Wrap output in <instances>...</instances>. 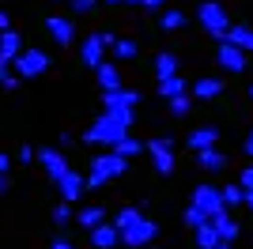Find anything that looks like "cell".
Returning a JSON list of instances; mask_svg holds the SVG:
<instances>
[{"mask_svg": "<svg viewBox=\"0 0 253 249\" xmlns=\"http://www.w3.org/2000/svg\"><path fill=\"white\" fill-rule=\"evenodd\" d=\"M132 117H136V110H102V114L91 121V128L84 132V140H87V144H106V147H114L117 140H125V136H128Z\"/></svg>", "mask_w": 253, "mask_h": 249, "instance_id": "obj_1", "label": "cell"}, {"mask_svg": "<svg viewBox=\"0 0 253 249\" xmlns=\"http://www.w3.org/2000/svg\"><path fill=\"white\" fill-rule=\"evenodd\" d=\"M128 170V159H121L110 147L106 155H95L91 159V170H87V189H106V181H114V177H121Z\"/></svg>", "mask_w": 253, "mask_h": 249, "instance_id": "obj_2", "label": "cell"}, {"mask_svg": "<svg viewBox=\"0 0 253 249\" xmlns=\"http://www.w3.org/2000/svg\"><path fill=\"white\" fill-rule=\"evenodd\" d=\"M197 23H201L215 42H227V31L234 27L231 15H227V8H223L219 0H204L201 8H197Z\"/></svg>", "mask_w": 253, "mask_h": 249, "instance_id": "obj_3", "label": "cell"}, {"mask_svg": "<svg viewBox=\"0 0 253 249\" xmlns=\"http://www.w3.org/2000/svg\"><path fill=\"white\" fill-rule=\"evenodd\" d=\"M114 34H106V31H95V34H87L84 42H80V61L87 64V68H98V64H106V49H114Z\"/></svg>", "mask_w": 253, "mask_h": 249, "instance_id": "obj_4", "label": "cell"}, {"mask_svg": "<svg viewBox=\"0 0 253 249\" xmlns=\"http://www.w3.org/2000/svg\"><path fill=\"white\" fill-rule=\"evenodd\" d=\"M49 53L45 49H23L15 61H11V68H15V76L19 80H38V76H45L49 72Z\"/></svg>", "mask_w": 253, "mask_h": 249, "instance_id": "obj_5", "label": "cell"}, {"mask_svg": "<svg viewBox=\"0 0 253 249\" xmlns=\"http://www.w3.org/2000/svg\"><path fill=\"white\" fill-rule=\"evenodd\" d=\"M155 238H159V223L148 219V215H140L132 227L121 230V246H132V249H148Z\"/></svg>", "mask_w": 253, "mask_h": 249, "instance_id": "obj_6", "label": "cell"}, {"mask_svg": "<svg viewBox=\"0 0 253 249\" xmlns=\"http://www.w3.org/2000/svg\"><path fill=\"white\" fill-rule=\"evenodd\" d=\"M148 155H151V166H155L163 177L174 174V166H178V159H174V144L170 140H163V136H155V140H148Z\"/></svg>", "mask_w": 253, "mask_h": 249, "instance_id": "obj_7", "label": "cell"}, {"mask_svg": "<svg viewBox=\"0 0 253 249\" xmlns=\"http://www.w3.org/2000/svg\"><path fill=\"white\" fill-rule=\"evenodd\" d=\"M189 204H193V208H201L208 219H215L219 211H227V204H223V197H219V189H215V185H193Z\"/></svg>", "mask_w": 253, "mask_h": 249, "instance_id": "obj_8", "label": "cell"}, {"mask_svg": "<svg viewBox=\"0 0 253 249\" xmlns=\"http://www.w3.org/2000/svg\"><path fill=\"white\" fill-rule=\"evenodd\" d=\"M57 185H61V200H68V204H80V197L87 193V177H84V174H76L72 166H68V170L57 177Z\"/></svg>", "mask_w": 253, "mask_h": 249, "instance_id": "obj_9", "label": "cell"}, {"mask_svg": "<svg viewBox=\"0 0 253 249\" xmlns=\"http://www.w3.org/2000/svg\"><path fill=\"white\" fill-rule=\"evenodd\" d=\"M140 106V91L117 87V91H102V110H136Z\"/></svg>", "mask_w": 253, "mask_h": 249, "instance_id": "obj_10", "label": "cell"}, {"mask_svg": "<svg viewBox=\"0 0 253 249\" xmlns=\"http://www.w3.org/2000/svg\"><path fill=\"white\" fill-rule=\"evenodd\" d=\"M45 31H49V38L57 42V45H72L76 42V23L64 19V15H49V19H45Z\"/></svg>", "mask_w": 253, "mask_h": 249, "instance_id": "obj_11", "label": "cell"}, {"mask_svg": "<svg viewBox=\"0 0 253 249\" xmlns=\"http://www.w3.org/2000/svg\"><path fill=\"white\" fill-rule=\"evenodd\" d=\"M189 94H193V102H211V98L223 94V80L219 76H201V80L189 87Z\"/></svg>", "mask_w": 253, "mask_h": 249, "instance_id": "obj_12", "label": "cell"}, {"mask_svg": "<svg viewBox=\"0 0 253 249\" xmlns=\"http://www.w3.org/2000/svg\"><path fill=\"white\" fill-rule=\"evenodd\" d=\"M38 163H42V170L53 177V181H57V177L68 170V159H64L61 147H42V151H38Z\"/></svg>", "mask_w": 253, "mask_h": 249, "instance_id": "obj_13", "label": "cell"}, {"mask_svg": "<svg viewBox=\"0 0 253 249\" xmlns=\"http://www.w3.org/2000/svg\"><path fill=\"white\" fill-rule=\"evenodd\" d=\"M215 61H219L227 72H246V49H238V45H231V42H219Z\"/></svg>", "mask_w": 253, "mask_h": 249, "instance_id": "obj_14", "label": "cell"}, {"mask_svg": "<svg viewBox=\"0 0 253 249\" xmlns=\"http://www.w3.org/2000/svg\"><path fill=\"white\" fill-rule=\"evenodd\" d=\"M185 144H189V151H208V147L219 144V128L215 124H201V128H193L185 136Z\"/></svg>", "mask_w": 253, "mask_h": 249, "instance_id": "obj_15", "label": "cell"}, {"mask_svg": "<svg viewBox=\"0 0 253 249\" xmlns=\"http://www.w3.org/2000/svg\"><path fill=\"white\" fill-rule=\"evenodd\" d=\"M193 159H197V166H201V170H208V174H219V170H227V155H223L219 147L193 151Z\"/></svg>", "mask_w": 253, "mask_h": 249, "instance_id": "obj_16", "label": "cell"}, {"mask_svg": "<svg viewBox=\"0 0 253 249\" xmlns=\"http://www.w3.org/2000/svg\"><path fill=\"white\" fill-rule=\"evenodd\" d=\"M91 246H95V249H114V246H121V230H117L114 223H102V227L91 230Z\"/></svg>", "mask_w": 253, "mask_h": 249, "instance_id": "obj_17", "label": "cell"}, {"mask_svg": "<svg viewBox=\"0 0 253 249\" xmlns=\"http://www.w3.org/2000/svg\"><path fill=\"white\" fill-rule=\"evenodd\" d=\"M23 53V34L19 31H0V57H4V61H15V57H19Z\"/></svg>", "mask_w": 253, "mask_h": 249, "instance_id": "obj_18", "label": "cell"}, {"mask_svg": "<svg viewBox=\"0 0 253 249\" xmlns=\"http://www.w3.org/2000/svg\"><path fill=\"white\" fill-rule=\"evenodd\" d=\"M211 227L219 230V238L227 242V246H234V242H238V223L231 219V208H227V211H219V215L211 219Z\"/></svg>", "mask_w": 253, "mask_h": 249, "instance_id": "obj_19", "label": "cell"}, {"mask_svg": "<svg viewBox=\"0 0 253 249\" xmlns=\"http://www.w3.org/2000/svg\"><path fill=\"white\" fill-rule=\"evenodd\" d=\"M76 223H80V227H87V230L102 227V223H106V208H98V204L80 208V211H76Z\"/></svg>", "mask_w": 253, "mask_h": 249, "instance_id": "obj_20", "label": "cell"}, {"mask_svg": "<svg viewBox=\"0 0 253 249\" xmlns=\"http://www.w3.org/2000/svg\"><path fill=\"white\" fill-rule=\"evenodd\" d=\"M159 94H163V102H170L178 94H189V83L181 80V76H167V80H159Z\"/></svg>", "mask_w": 253, "mask_h": 249, "instance_id": "obj_21", "label": "cell"}, {"mask_svg": "<svg viewBox=\"0 0 253 249\" xmlns=\"http://www.w3.org/2000/svg\"><path fill=\"white\" fill-rule=\"evenodd\" d=\"M95 76H98V87H102V91H117V87H121V72H117V64H98L95 68Z\"/></svg>", "mask_w": 253, "mask_h": 249, "instance_id": "obj_22", "label": "cell"}, {"mask_svg": "<svg viewBox=\"0 0 253 249\" xmlns=\"http://www.w3.org/2000/svg\"><path fill=\"white\" fill-rule=\"evenodd\" d=\"M193 234H197V249H215V246H223L219 230L211 227V219H208V223H201V227L193 230Z\"/></svg>", "mask_w": 253, "mask_h": 249, "instance_id": "obj_23", "label": "cell"}, {"mask_svg": "<svg viewBox=\"0 0 253 249\" xmlns=\"http://www.w3.org/2000/svg\"><path fill=\"white\" fill-rule=\"evenodd\" d=\"M227 42H231V45H238V49H246V53H253V27L234 23L231 31H227Z\"/></svg>", "mask_w": 253, "mask_h": 249, "instance_id": "obj_24", "label": "cell"}, {"mask_svg": "<svg viewBox=\"0 0 253 249\" xmlns=\"http://www.w3.org/2000/svg\"><path fill=\"white\" fill-rule=\"evenodd\" d=\"M155 76H159V80H167V76H178V57H174L170 49H163V53L155 57Z\"/></svg>", "mask_w": 253, "mask_h": 249, "instance_id": "obj_25", "label": "cell"}, {"mask_svg": "<svg viewBox=\"0 0 253 249\" xmlns=\"http://www.w3.org/2000/svg\"><path fill=\"white\" fill-rule=\"evenodd\" d=\"M114 151L121 159H132V155H140V151H148V147H144V140H136V136L128 132L125 140H117V144H114Z\"/></svg>", "mask_w": 253, "mask_h": 249, "instance_id": "obj_26", "label": "cell"}, {"mask_svg": "<svg viewBox=\"0 0 253 249\" xmlns=\"http://www.w3.org/2000/svg\"><path fill=\"white\" fill-rule=\"evenodd\" d=\"M159 27H163V31H181V27H185V15H181L178 8H167V11H159Z\"/></svg>", "mask_w": 253, "mask_h": 249, "instance_id": "obj_27", "label": "cell"}, {"mask_svg": "<svg viewBox=\"0 0 253 249\" xmlns=\"http://www.w3.org/2000/svg\"><path fill=\"white\" fill-rule=\"evenodd\" d=\"M219 197H223V204H227V208H238V204H246V189L242 185H223Z\"/></svg>", "mask_w": 253, "mask_h": 249, "instance_id": "obj_28", "label": "cell"}, {"mask_svg": "<svg viewBox=\"0 0 253 249\" xmlns=\"http://www.w3.org/2000/svg\"><path fill=\"white\" fill-rule=\"evenodd\" d=\"M49 219H53V227H68V223L76 219V215H72V204H68V200H61V204L49 211Z\"/></svg>", "mask_w": 253, "mask_h": 249, "instance_id": "obj_29", "label": "cell"}, {"mask_svg": "<svg viewBox=\"0 0 253 249\" xmlns=\"http://www.w3.org/2000/svg\"><path fill=\"white\" fill-rule=\"evenodd\" d=\"M114 53H117V61H132V57L140 53V45L132 38H117L114 42Z\"/></svg>", "mask_w": 253, "mask_h": 249, "instance_id": "obj_30", "label": "cell"}, {"mask_svg": "<svg viewBox=\"0 0 253 249\" xmlns=\"http://www.w3.org/2000/svg\"><path fill=\"white\" fill-rule=\"evenodd\" d=\"M167 106H170V114H174V117H185L193 110V94H178V98H170Z\"/></svg>", "mask_w": 253, "mask_h": 249, "instance_id": "obj_31", "label": "cell"}, {"mask_svg": "<svg viewBox=\"0 0 253 249\" xmlns=\"http://www.w3.org/2000/svg\"><path fill=\"white\" fill-rule=\"evenodd\" d=\"M140 215H144V211H140V208H125V211H117V219H114V227H117V230H125V227H132V223H136Z\"/></svg>", "mask_w": 253, "mask_h": 249, "instance_id": "obj_32", "label": "cell"}, {"mask_svg": "<svg viewBox=\"0 0 253 249\" xmlns=\"http://www.w3.org/2000/svg\"><path fill=\"white\" fill-rule=\"evenodd\" d=\"M181 219H185V227H189V230H197V227H201V223H208V215H204V211H201V208H185V215H181Z\"/></svg>", "mask_w": 253, "mask_h": 249, "instance_id": "obj_33", "label": "cell"}, {"mask_svg": "<svg viewBox=\"0 0 253 249\" xmlns=\"http://www.w3.org/2000/svg\"><path fill=\"white\" fill-rule=\"evenodd\" d=\"M68 4H72V11H76V15H87V11H95V4H98V0H68Z\"/></svg>", "mask_w": 253, "mask_h": 249, "instance_id": "obj_34", "label": "cell"}, {"mask_svg": "<svg viewBox=\"0 0 253 249\" xmlns=\"http://www.w3.org/2000/svg\"><path fill=\"white\" fill-rule=\"evenodd\" d=\"M238 185H242V189H246V193H253V163H250V166H246L242 174H238Z\"/></svg>", "mask_w": 253, "mask_h": 249, "instance_id": "obj_35", "label": "cell"}, {"mask_svg": "<svg viewBox=\"0 0 253 249\" xmlns=\"http://www.w3.org/2000/svg\"><path fill=\"white\" fill-rule=\"evenodd\" d=\"M49 249H76V246H72L68 238H64V234H57V238L49 242Z\"/></svg>", "mask_w": 253, "mask_h": 249, "instance_id": "obj_36", "label": "cell"}, {"mask_svg": "<svg viewBox=\"0 0 253 249\" xmlns=\"http://www.w3.org/2000/svg\"><path fill=\"white\" fill-rule=\"evenodd\" d=\"M140 8H148V11H167V0H144Z\"/></svg>", "mask_w": 253, "mask_h": 249, "instance_id": "obj_37", "label": "cell"}, {"mask_svg": "<svg viewBox=\"0 0 253 249\" xmlns=\"http://www.w3.org/2000/svg\"><path fill=\"white\" fill-rule=\"evenodd\" d=\"M31 159H38V151L34 147H19V163H31Z\"/></svg>", "mask_w": 253, "mask_h": 249, "instance_id": "obj_38", "label": "cell"}, {"mask_svg": "<svg viewBox=\"0 0 253 249\" xmlns=\"http://www.w3.org/2000/svg\"><path fill=\"white\" fill-rule=\"evenodd\" d=\"M11 170V155H4V151H0V174H8Z\"/></svg>", "mask_w": 253, "mask_h": 249, "instance_id": "obj_39", "label": "cell"}, {"mask_svg": "<svg viewBox=\"0 0 253 249\" xmlns=\"http://www.w3.org/2000/svg\"><path fill=\"white\" fill-rule=\"evenodd\" d=\"M246 155L253 159V124H250V136H246Z\"/></svg>", "mask_w": 253, "mask_h": 249, "instance_id": "obj_40", "label": "cell"}, {"mask_svg": "<svg viewBox=\"0 0 253 249\" xmlns=\"http://www.w3.org/2000/svg\"><path fill=\"white\" fill-rule=\"evenodd\" d=\"M11 23H8V11H0V31H8Z\"/></svg>", "mask_w": 253, "mask_h": 249, "instance_id": "obj_41", "label": "cell"}, {"mask_svg": "<svg viewBox=\"0 0 253 249\" xmlns=\"http://www.w3.org/2000/svg\"><path fill=\"white\" fill-rule=\"evenodd\" d=\"M0 193H8V174H0Z\"/></svg>", "mask_w": 253, "mask_h": 249, "instance_id": "obj_42", "label": "cell"}, {"mask_svg": "<svg viewBox=\"0 0 253 249\" xmlns=\"http://www.w3.org/2000/svg\"><path fill=\"white\" fill-rule=\"evenodd\" d=\"M246 208H250V211H253V193H246Z\"/></svg>", "mask_w": 253, "mask_h": 249, "instance_id": "obj_43", "label": "cell"}, {"mask_svg": "<svg viewBox=\"0 0 253 249\" xmlns=\"http://www.w3.org/2000/svg\"><path fill=\"white\" fill-rule=\"evenodd\" d=\"M121 4H144V0H121Z\"/></svg>", "mask_w": 253, "mask_h": 249, "instance_id": "obj_44", "label": "cell"}, {"mask_svg": "<svg viewBox=\"0 0 253 249\" xmlns=\"http://www.w3.org/2000/svg\"><path fill=\"white\" fill-rule=\"evenodd\" d=\"M215 249H234V246H227V242H223V246H215Z\"/></svg>", "mask_w": 253, "mask_h": 249, "instance_id": "obj_45", "label": "cell"}, {"mask_svg": "<svg viewBox=\"0 0 253 249\" xmlns=\"http://www.w3.org/2000/svg\"><path fill=\"white\" fill-rule=\"evenodd\" d=\"M106 4H121V0H106Z\"/></svg>", "mask_w": 253, "mask_h": 249, "instance_id": "obj_46", "label": "cell"}, {"mask_svg": "<svg viewBox=\"0 0 253 249\" xmlns=\"http://www.w3.org/2000/svg\"><path fill=\"white\" fill-rule=\"evenodd\" d=\"M250 98H253V83H250Z\"/></svg>", "mask_w": 253, "mask_h": 249, "instance_id": "obj_47", "label": "cell"}, {"mask_svg": "<svg viewBox=\"0 0 253 249\" xmlns=\"http://www.w3.org/2000/svg\"><path fill=\"white\" fill-rule=\"evenodd\" d=\"M148 249H159V246H148Z\"/></svg>", "mask_w": 253, "mask_h": 249, "instance_id": "obj_48", "label": "cell"}]
</instances>
